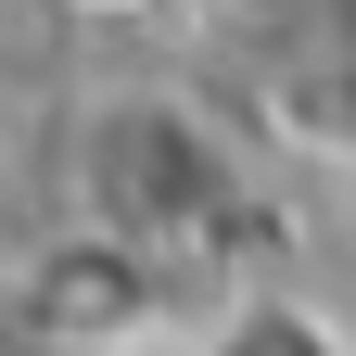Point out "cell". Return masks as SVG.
Wrapping results in <instances>:
<instances>
[{"label":"cell","mask_w":356,"mask_h":356,"mask_svg":"<svg viewBox=\"0 0 356 356\" xmlns=\"http://www.w3.org/2000/svg\"><path fill=\"white\" fill-rule=\"evenodd\" d=\"M76 13H140V0H76Z\"/></svg>","instance_id":"cell-1"}]
</instances>
